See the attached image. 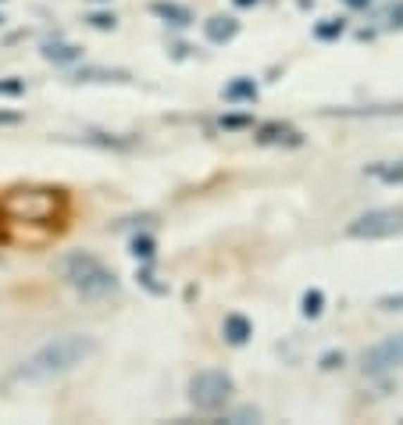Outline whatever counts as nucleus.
I'll list each match as a JSON object with an SVG mask.
<instances>
[{"mask_svg": "<svg viewBox=\"0 0 403 425\" xmlns=\"http://www.w3.org/2000/svg\"><path fill=\"white\" fill-rule=\"evenodd\" d=\"M97 354V340L86 336V333H68V336H57L50 343H43L39 350H32L15 371L8 383H25V386H36V383H50L57 376L72 371L75 364L89 361Z\"/></svg>", "mask_w": 403, "mask_h": 425, "instance_id": "nucleus-1", "label": "nucleus"}, {"mask_svg": "<svg viewBox=\"0 0 403 425\" xmlns=\"http://www.w3.org/2000/svg\"><path fill=\"white\" fill-rule=\"evenodd\" d=\"M0 215L11 222L54 229L68 218V193L50 186H15L0 197Z\"/></svg>", "mask_w": 403, "mask_h": 425, "instance_id": "nucleus-2", "label": "nucleus"}, {"mask_svg": "<svg viewBox=\"0 0 403 425\" xmlns=\"http://www.w3.org/2000/svg\"><path fill=\"white\" fill-rule=\"evenodd\" d=\"M61 276L82 300H104L111 293H118V279H114V272L100 257H93L86 250H75V254H68L61 261Z\"/></svg>", "mask_w": 403, "mask_h": 425, "instance_id": "nucleus-3", "label": "nucleus"}, {"mask_svg": "<svg viewBox=\"0 0 403 425\" xmlns=\"http://www.w3.org/2000/svg\"><path fill=\"white\" fill-rule=\"evenodd\" d=\"M232 390H236L232 376H228V371H218V368H204V371H197V376L190 379V400L200 411L225 407L228 400H232Z\"/></svg>", "mask_w": 403, "mask_h": 425, "instance_id": "nucleus-4", "label": "nucleus"}, {"mask_svg": "<svg viewBox=\"0 0 403 425\" xmlns=\"http://www.w3.org/2000/svg\"><path fill=\"white\" fill-rule=\"evenodd\" d=\"M399 233H403V211H396V207L368 211V215H361L347 229L350 240H389V236H399Z\"/></svg>", "mask_w": 403, "mask_h": 425, "instance_id": "nucleus-5", "label": "nucleus"}, {"mask_svg": "<svg viewBox=\"0 0 403 425\" xmlns=\"http://www.w3.org/2000/svg\"><path fill=\"white\" fill-rule=\"evenodd\" d=\"M399 364H403V333L382 340L378 347L364 354V371H371V376H382V371H392Z\"/></svg>", "mask_w": 403, "mask_h": 425, "instance_id": "nucleus-6", "label": "nucleus"}, {"mask_svg": "<svg viewBox=\"0 0 403 425\" xmlns=\"http://www.w3.org/2000/svg\"><path fill=\"white\" fill-rule=\"evenodd\" d=\"M257 143H264V147H297L300 143V133L293 129V125H285V122H268V125H261L257 129Z\"/></svg>", "mask_w": 403, "mask_h": 425, "instance_id": "nucleus-7", "label": "nucleus"}, {"mask_svg": "<svg viewBox=\"0 0 403 425\" xmlns=\"http://www.w3.org/2000/svg\"><path fill=\"white\" fill-rule=\"evenodd\" d=\"M150 15H157L161 22L175 25V29L193 25V11H190V8H182V4H171V0H154V4H150Z\"/></svg>", "mask_w": 403, "mask_h": 425, "instance_id": "nucleus-8", "label": "nucleus"}, {"mask_svg": "<svg viewBox=\"0 0 403 425\" xmlns=\"http://www.w3.org/2000/svg\"><path fill=\"white\" fill-rule=\"evenodd\" d=\"M43 58L54 65H75L82 58V50L75 43H65V39H50V43H43Z\"/></svg>", "mask_w": 403, "mask_h": 425, "instance_id": "nucleus-9", "label": "nucleus"}, {"mask_svg": "<svg viewBox=\"0 0 403 425\" xmlns=\"http://www.w3.org/2000/svg\"><path fill=\"white\" fill-rule=\"evenodd\" d=\"M221 336L232 343V347H243V343L254 336L250 318H243V314H228V318H225V326H221Z\"/></svg>", "mask_w": 403, "mask_h": 425, "instance_id": "nucleus-10", "label": "nucleus"}, {"mask_svg": "<svg viewBox=\"0 0 403 425\" xmlns=\"http://www.w3.org/2000/svg\"><path fill=\"white\" fill-rule=\"evenodd\" d=\"M236 32H240V22H236V18L218 15V18L204 22V36H207L211 43H228V39H236Z\"/></svg>", "mask_w": 403, "mask_h": 425, "instance_id": "nucleus-11", "label": "nucleus"}, {"mask_svg": "<svg viewBox=\"0 0 403 425\" xmlns=\"http://www.w3.org/2000/svg\"><path fill=\"white\" fill-rule=\"evenodd\" d=\"M221 97L225 100H232V104H247V100H257V82L254 79H247V75H240V79H232L225 90H221Z\"/></svg>", "mask_w": 403, "mask_h": 425, "instance_id": "nucleus-12", "label": "nucleus"}, {"mask_svg": "<svg viewBox=\"0 0 403 425\" xmlns=\"http://www.w3.org/2000/svg\"><path fill=\"white\" fill-rule=\"evenodd\" d=\"M79 82H129V72L122 68H79Z\"/></svg>", "mask_w": 403, "mask_h": 425, "instance_id": "nucleus-13", "label": "nucleus"}, {"mask_svg": "<svg viewBox=\"0 0 403 425\" xmlns=\"http://www.w3.org/2000/svg\"><path fill=\"white\" fill-rule=\"evenodd\" d=\"M342 32H347V22H342V18H321V22L314 25V39H321V43H332V39H339Z\"/></svg>", "mask_w": 403, "mask_h": 425, "instance_id": "nucleus-14", "label": "nucleus"}, {"mask_svg": "<svg viewBox=\"0 0 403 425\" xmlns=\"http://www.w3.org/2000/svg\"><path fill=\"white\" fill-rule=\"evenodd\" d=\"M129 254H132L136 261L150 264V261H154V254H157V243H154V236H132V240H129Z\"/></svg>", "mask_w": 403, "mask_h": 425, "instance_id": "nucleus-15", "label": "nucleus"}, {"mask_svg": "<svg viewBox=\"0 0 403 425\" xmlns=\"http://www.w3.org/2000/svg\"><path fill=\"white\" fill-rule=\"evenodd\" d=\"M300 311H304L307 318H318V314L325 311V293H321V290H307L304 300H300Z\"/></svg>", "mask_w": 403, "mask_h": 425, "instance_id": "nucleus-16", "label": "nucleus"}, {"mask_svg": "<svg viewBox=\"0 0 403 425\" xmlns=\"http://www.w3.org/2000/svg\"><path fill=\"white\" fill-rule=\"evenodd\" d=\"M371 175H378L382 183H403V161H392V165H375L371 168Z\"/></svg>", "mask_w": 403, "mask_h": 425, "instance_id": "nucleus-17", "label": "nucleus"}, {"mask_svg": "<svg viewBox=\"0 0 403 425\" xmlns=\"http://www.w3.org/2000/svg\"><path fill=\"white\" fill-rule=\"evenodd\" d=\"M136 279H140V283H143V286H147L150 293H168V286H164V283H157V276H154V272L147 269V264H143V269L136 272Z\"/></svg>", "mask_w": 403, "mask_h": 425, "instance_id": "nucleus-18", "label": "nucleus"}, {"mask_svg": "<svg viewBox=\"0 0 403 425\" xmlns=\"http://www.w3.org/2000/svg\"><path fill=\"white\" fill-rule=\"evenodd\" d=\"M25 82L22 79H0V97H22Z\"/></svg>", "mask_w": 403, "mask_h": 425, "instance_id": "nucleus-19", "label": "nucleus"}, {"mask_svg": "<svg viewBox=\"0 0 403 425\" xmlns=\"http://www.w3.org/2000/svg\"><path fill=\"white\" fill-rule=\"evenodd\" d=\"M342 361H347V357H342V350H328V354H321V368H325V371L342 368Z\"/></svg>", "mask_w": 403, "mask_h": 425, "instance_id": "nucleus-20", "label": "nucleus"}, {"mask_svg": "<svg viewBox=\"0 0 403 425\" xmlns=\"http://www.w3.org/2000/svg\"><path fill=\"white\" fill-rule=\"evenodd\" d=\"M114 22H118V18H114V15H104V11L89 15V25H93V29H114Z\"/></svg>", "mask_w": 403, "mask_h": 425, "instance_id": "nucleus-21", "label": "nucleus"}, {"mask_svg": "<svg viewBox=\"0 0 403 425\" xmlns=\"http://www.w3.org/2000/svg\"><path fill=\"white\" fill-rule=\"evenodd\" d=\"M378 307H382V311H399V307H403V293H392V297H382V300H378Z\"/></svg>", "mask_w": 403, "mask_h": 425, "instance_id": "nucleus-22", "label": "nucleus"}, {"mask_svg": "<svg viewBox=\"0 0 403 425\" xmlns=\"http://www.w3.org/2000/svg\"><path fill=\"white\" fill-rule=\"evenodd\" d=\"M250 418L257 421L261 411H257V407H243V411H236V414H228V421H250Z\"/></svg>", "mask_w": 403, "mask_h": 425, "instance_id": "nucleus-23", "label": "nucleus"}, {"mask_svg": "<svg viewBox=\"0 0 403 425\" xmlns=\"http://www.w3.org/2000/svg\"><path fill=\"white\" fill-rule=\"evenodd\" d=\"M18 122H22L18 111H4V108H0V125H18Z\"/></svg>", "mask_w": 403, "mask_h": 425, "instance_id": "nucleus-24", "label": "nucleus"}, {"mask_svg": "<svg viewBox=\"0 0 403 425\" xmlns=\"http://www.w3.org/2000/svg\"><path fill=\"white\" fill-rule=\"evenodd\" d=\"M221 125H225V129H243V125H250V118H236V115H232V118H221Z\"/></svg>", "mask_w": 403, "mask_h": 425, "instance_id": "nucleus-25", "label": "nucleus"}, {"mask_svg": "<svg viewBox=\"0 0 403 425\" xmlns=\"http://www.w3.org/2000/svg\"><path fill=\"white\" fill-rule=\"evenodd\" d=\"M389 25H403V4L389 11Z\"/></svg>", "mask_w": 403, "mask_h": 425, "instance_id": "nucleus-26", "label": "nucleus"}, {"mask_svg": "<svg viewBox=\"0 0 403 425\" xmlns=\"http://www.w3.org/2000/svg\"><path fill=\"white\" fill-rule=\"evenodd\" d=\"M371 4V0H347V8H354V11H364Z\"/></svg>", "mask_w": 403, "mask_h": 425, "instance_id": "nucleus-27", "label": "nucleus"}, {"mask_svg": "<svg viewBox=\"0 0 403 425\" xmlns=\"http://www.w3.org/2000/svg\"><path fill=\"white\" fill-rule=\"evenodd\" d=\"M232 4H236V8H254L257 0H232Z\"/></svg>", "mask_w": 403, "mask_h": 425, "instance_id": "nucleus-28", "label": "nucleus"}, {"mask_svg": "<svg viewBox=\"0 0 403 425\" xmlns=\"http://www.w3.org/2000/svg\"><path fill=\"white\" fill-rule=\"evenodd\" d=\"M0 22H4V15H0Z\"/></svg>", "mask_w": 403, "mask_h": 425, "instance_id": "nucleus-29", "label": "nucleus"}]
</instances>
